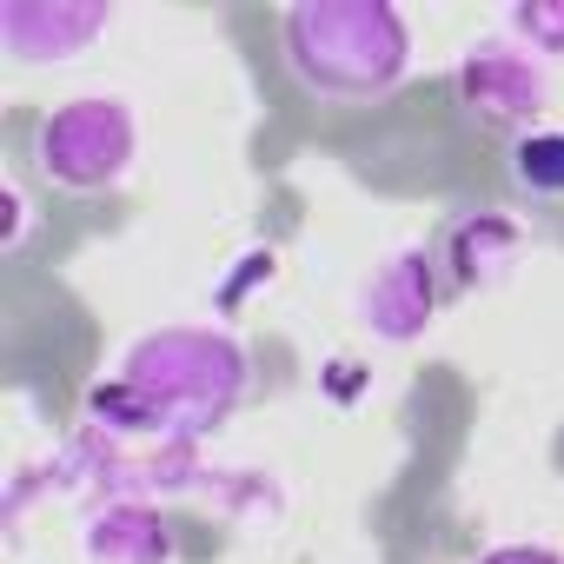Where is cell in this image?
<instances>
[{
  "instance_id": "3",
  "label": "cell",
  "mask_w": 564,
  "mask_h": 564,
  "mask_svg": "<svg viewBox=\"0 0 564 564\" xmlns=\"http://www.w3.org/2000/svg\"><path fill=\"white\" fill-rule=\"evenodd\" d=\"M458 94L485 127H524L544 100V80H538L531 54H518L505 41H478L458 67Z\"/></svg>"
},
{
  "instance_id": "7",
  "label": "cell",
  "mask_w": 564,
  "mask_h": 564,
  "mask_svg": "<svg viewBox=\"0 0 564 564\" xmlns=\"http://www.w3.org/2000/svg\"><path fill=\"white\" fill-rule=\"evenodd\" d=\"M491 564H498V557H491ZM531 564H551V557H531Z\"/></svg>"
},
{
  "instance_id": "4",
  "label": "cell",
  "mask_w": 564,
  "mask_h": 564,
  "mask_svg": "<svg viewBox=\"0 0 564 564\" xmlns=\"http://www.w3.org/2000/svg\"><path fill=\"white\" fill-rule=\"evenodd\" d=\"M100 28H107L100 8H54V14H47V8H8V14H0V34H8V47L28 54V61L74 54V47H87Z\"/></svg>"
},
{
  "instance_id": "1",
  "label": "cell",
  "mask_w": 564,
  "mask_h": 564,
  "mask_svg": "<svg viewBox=\"0 0 564 564\" xmlns=\"http://www.w3.org/2000/svg\"><path fill=\"white\" fill-rule=\"evenodd\" d=\"M286 61L313 94L366 100L405 74V21L379 0H346V8L313 0L286 14Z\"/></svg>"
},
{
  "instance_id": "5",
  "label": "cell",
  "mask_w": 564,
  "mask_h": 564,
  "mask_svg": "<svg viewBox=\"0 0 564 564\" xmlns=\"http://www.w3.org/2000/svg\"><path fill=\"white\" fill-rule=\"evenodd\" d=\"M511 173H518V186H531V193H564V133H531V140H518Z\"/></svg>"
},
{
  "instance_id": "2",
  "label": "cell",
  "mask_w": 564,
  "mask_h": 564,
  "mask_svg": "<svg viewBox=\"0 0 564 564\" xmlns=\"http://www.w3.org/2000/svg\"><path fill=\"white\" fill-rule=\"evenodd\" d=\"M133 153V120L120 100H74L41 127V166L67 186H100L127 166Z\"/></svg>"
},
{
  "instance_id": "6",
  "label": "cell",
  "mask_w": 564,
  "mask_h": 564,
  "mask_svg": "<svg viewBox=\"0 0 564 564\" xmlns=\"http://www.w3.org/2000/svg\"><path fill=\"white\" fill-rule=\"evenodd\" d=\"M511 28L531 41V54H564V8H511Z\"/></svg>"
}]
</instances>
